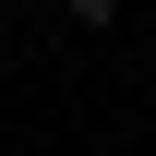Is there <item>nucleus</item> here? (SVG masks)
Segmentation results:
<instances>
[{
  "label": "nucleus",
  "mask_w": 156,
  "mask_h": 156,
  "mask_svg": "<svg viewBox=\"0 0 156 156\" xmlns=\"http://www.w3.org/2000/svg\"><path fill=\"white\" fill-rule=\"evenodd\" d=\"M108 12H120V0H60V24H108Z\"/></svg>",
  "instance_id": "1"
},
{
  "label": "nucleus",
  "mask_w": 156,
  "mask_h": 156,
  "mask_svg": "<svg viewBox=\"0 0 156 156\" xmlns=\"http://www.w3.org/2000/svg\"><path fill=\"white\" fill-rule=\"evenodd\" d=\"M0 12H48V0H0Z\"/></svg>",
  "instance_id": "2"
}]
</instances>
